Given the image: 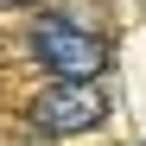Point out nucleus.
Instances as JSON below:
<instances>
[{
    "label": "nucleus",
    "mask_w": 146,
    "mask_h": 146,
    "mask_svg": "<svg viewBox=\"0 0 146 146\" xmlns=\"http://www.w3.org/2000/svg\"><path fill=\"white\" fill-rule=\"evenodd\" d=\"M0 7H19V0H0Z\"/></svg>",
    "instance_id": "nucleus-3"
},
{
    "label": "nucleus",
    "mask_w": 146,
    "mask_h": 146,
    "mask_svg": "<svg viewBox=\"0 0 146 146\" xmlns=\"http://www.w3.org/2000/svg\"><path fill=\"white\" fill-rule=\"evenodd\" d=\"M102 121H108V89L95 76H57L32 102V127L38 133H89Z\"/></svg>",
    "instance_id": "nucleus-2"
},
{
    "label": "nucleus",
    "mask_w": 146,
    "mask_h": 146,
    "mask_svg": "<svg viewBox=\"0 0 146 146\" xmlns=\"http://www.w3.org/2000/svg\"><path fill=\"white\" fill-rule=\"evenodd\" d=\"M32 57L51 70V76H102L108 70V38L51 13V19L32 26Z\"/></svg>",
    "instance_id": "nucleus-1"
}]
</instances>
